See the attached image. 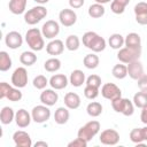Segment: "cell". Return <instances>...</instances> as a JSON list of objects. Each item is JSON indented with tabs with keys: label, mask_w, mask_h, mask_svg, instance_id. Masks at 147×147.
Masks as SVG:
<instances>
[{
	"label": "cell",
	"mask_w": 147,
	"mask_h": 147,
	"mask_svg": "<svg viewBox=\"0 0 147 147\" xmlns=\"http://www.w3.org/2000/svg\"><path fill=\"white\" fill-rule=\"evenodd\" d=\"M130 140L134 144H141L144 142V137H142V132H141V127H136L133 130H131L130 132Z\"/></svg>",
	"instance_id": "8d00e7d4"
},
{
	"label": "cell",
	"mask_w": 147,
	"mask_h": 147,
	"mask_svg": "<svg viewBox=\"0 0 147 147\" xmlns=\"http://www.w3.org/2000/svg\"><path fill=\"white\" fill-rule=\"evenodd\" d=\"M85 0H69V6L74 9H78L80 7H83Z\"/></svg>",
	"instance_id": "7dc6e473"
},
{
	"label": "cell",
	"mask_w": 147,
	"mask_h": 147,
	"mask_svg": "<svg viewBox=\"0 0 147 147\" xmlns=\"http://www.w3.org/2000/svg\"><path fill=\"white\" fill-rule=\"evenodd\" d=\"M31 116H32V121L36 123H45L51 117V110L48 108V106L46 105H38L36 107L32 108L31 110Z\"/></svg>",
	"instance_id": "8992f818"
},
{
	"label": "cell",
	"mask_w": 147,
	"mask_h": 147,
	"mask_svg": "<svg viewBox=\"0 0 147 147\" xmlns=\"http://www.w3.org/2000/svg\"><path fill=\"white\" fill-rule=\"evenodd\" d=\"M100 131V123L98 121H90L87 122L85 125H83L78 132H77V137L86 140L87 142L91 141Z\"/></svg>",
	"instance_id": "277c9868"
},
{
	"label": "cell",
	"mask_w": 147,
	"mask_h": 147,
	"mask_svg": "<svg viewBox=\"0 0 147 147\" xmlns=\"http://www.w3.org/2000/svg\"><path fill=\"white\" fill-rule=\"evenodd\" d=\"M134 113V103L133 101L123 98V105H122V111L121 114H123L124 116H131Z\"/></svg>",
	"instance_id": "e575fe53"
},
{
	"label": "cell",
	"mask_w": 147,
	"mask_h": 147,
	"mask_svg": "<svg viewBox=\"0 0 147 147\" xmlns=\"http://www.w3.org/2000/svg\"><path fill=\"white\" fill-rule=\"evenodd\" d=\"M31 121H32V116H31V114L28 110L22 108V109H18L16 111V114H15V122H16V125L18 127L24 129V127L29 126Z\"/></svg>",
	"instance_id": "9a60e30c"
},
{
	"label": "cell",
	"mask_w": 147,
	"mask_h": 147,
	"mask_svg": "<svg viewBox=\"0 0 147 147\" xmlns=\"http://www.w3.org/2000/svg\"><path fill=\"white\" fill-rule=\"evenodd\" d=\"M11 65H13V62H11L9 54L5 51H1L0 52V70L7 71L11 68Z\"/></svg>",
	"instance_id": "1f68e13d"
},
{
	"label": "cell",
	"mask_w": 147,
	"mask_h": 147,
	"mask_svg": "<svg viewBox=\"0 0 147 147\" xmlns=\"http://www.w3.org/2000/svg\"><path fill=\"white\" fill-rule=\"evenodd\" d=\"M101 95L107 99V100H114L116 98H119L122 96V91L121 88L115 85L114 83H106L102 85L101 87Z\"/></svg>",
	"instance_id": "30bf717a"
},
{
	"label": "cell",
	"mask_w": 147,
	"mask_h": 147,
	"mask_svg": "<svg viewBox=\"0 0 147 147\" xmlns=\"http://www.w3.org/2000/svg\"><path fill=\"white\" fill-rule=\"evenodd\" d=\"M133 10H134V14L136 15H140V14L147 13V2H144V1L138 2L134 6V9Z\"/></svg>",
	"instance_id": "b9f144b4"
},
{
	"label": "cell",
	"mask_w": 147,
	"mask_h": 147,
	"mask_svg": "<svg viewBox=\"0 0 147 147\" xmlns=\"http://www.w3.org/2000/svg\"><path fill=\"white\" fill-rule=\"evenodd\" d=\"M47 147L48 146V144L46 142V141H37L36 144H34V147Z\"/></svg>",
	"instance_id": "f907efd6"
},
{
	"label": "cell",
	"mask_w": 147,
	"mask_h": 147,
	"mask_svg": "<svg viewBox=\"0 0 147 147\" xmlns=\"http://www.w3.org/2000/svg\"><path fill=\"white\" fill-rule=\"evenodd\" d=\"M138 87L140 88V91L147 92V75L144 74V75L138 79Z\"/></svg>",
	"instance_id": "f6af8a7d"
},
{
	"label": "cell",
	"mask_w": 147,
	"mask_h": 147,
	"mask_svg": "<svg viewBox=\"0 0 147 147\" xmlns=\"http://www.w3.org/2000/svg\"><path fill=\"white\" fill-rule=\"evenodd\" d=\"M86 111L91 117H98L102 114V105L96 101H92L87 105Z\"/></svg>",
	"instance_id": "f1b7e54d"
},
{
	"label": "cell",
	"mask_w": 147,
	"mask_h": 147,
	"mask_svg": "<svg viewBox=\"0 0 147 147\" xmlns=\"http://www.w3.org/2000/svg\"><path fill=\"white\" fill-rule=\"evenodd\" d=\"M46 16H47L46 7H44L42 5H39L36 7H32L31 9H29L28 11L24 13V21L29 25H34V24L39 23Z\"/></svg>",
	"instance_id": "3957f363"
},
{
	"label": "cell",
	"mask_w": 147,
	"mask_h": 147,
	"mask_svg": "<svg viewBox=\"0 0 147 147\" xmlns=\"http://www.w3.org/2000/svg\"><path fill=\"white\" fill-rule=\"evenodd\" d=\"M32 84L37 90H44L47 86V84H49V80L44 75H38L33 78Z\"/></svg>",
	"instance_id": "d590c367"
},
{
	"label": "cell",
	"mask_w": 147,
	"mask_h": 147,
	"mask_svg": "<svg viewBox=\"0 0 147 147\" xmlns=\"http://www.w3.org/2000/svg\"><path fill=\"white\" fill-rule=\"evenodd\" d=\"M136 21L140 25H147V13H144V14H140V15H136Z\"/></svg>",
	"instance_id": "bcb514c9"
},
{
	"label": "cell",
	"mask_w": 147,
	"mask_h": 147,
	"mask_svg": "<svg viewBox=\"0 0 147 147\" xmlns=\"http://www.w3.org/2000/svg\"><path fill=\"white\" fill-rule=\"evenodd\" d=\"M41 33L46 39H54L60 33V25L54 20L46 21L41 26Z\"/></svg>",
	"instance_id": "ba28073f"
},
{
	"label": "cell",
	"mask_w": 147,
	"mask_h": 147,
	"mask_svg": "<svg viewBox=\"0 0 147 147\" xmlns=\"http://www.w3.org/2000/svg\"><path fill=\"white\" fill-rule=\"evenodd\" d=\"M111 74L117 79H124L127 76V67L125 64H119L118 63V64L114 65V68L111 70Z\"/></svg>",
	"instance_id": "836d02e7"
},
{
	"label": "cell",
	"mask_w": 147,
	"mask_h": 147,
	"mask_svg": "<svg viewBox=\"0 0 147 147\" xmlns=\"http://www.w3.org/2000/svg\"><path fill=\"white\" fill-rule=\"evenodd\" d=\"M64 105L69 109H77L80 106V96L75 92H68L64 95Z\"/></svg>",
	"instance_id": "d6986e66"
},
{
	"label": "cell",
	"mask_w": 147,
	"mask_h": 147,
	"mask_svg": "<svg viewBox=\"0 0 147 147\" xmlns=\"http://www.w3.org/2000/svg\"><path fill=\"white\" fill-rule=\"evenodd\" d=\"M85 82H86L85 74H84L82 70L76 69V70H74V71L70 74L69 83H70L72 86H75V87H80Z\"/></svg>",
	"instance_id": "44dd1931"
},
{
	"label": "cell",
	"mask_w": 147,
	"mask_h": 147,
	"mask_svg": "<svg viewBox=\"0 0 147 147\" xmlns=\"http://www.w3.org/2000/svg\"><path fill=\"white\" fill-rule=\"evenodd\" d=\"M11 84L15 87L23 88L28 84V71L24 67H18L11 74Z\"/></svg>",
	"instance_id": "52a82bcc"
},
{
	"label": "cell",
	"mask_w": 147,
	"mask_h": 147,
	"mask_svg": "<svg viewBox=\"0 0 147 147\" xmlns=\"http://www.w3.org/2000/svg\"><path fill=\"white\" fill-rule=\"evenodd\" d=\"M86 146H87V141L79 137H77L76 139H74L68 144V147H86Z\"/></svg>",
	"instance_id": "60d3db41"
},
{
	"label": "cell",
	"mask_w": 147,
	"mask_h": 147,
	"mask_svg": "<svg viewBox=\"0 0 147 147\" xmlns=\"http://www.w3.org/2000/svg\"><path fill=\"white\" fill-rule=\"evenodd\" d=\"M5 44L10 49H17L23 44V37L17 31H10L5 37Z\"/></svg>",
	"instance_id": "7c38bea8"
},
{
	"label": "cell",
	"mask_w": 147,
	"mask_h": 147,
	"mask_svg": "<svg viewBox=\"0 0 147 147\" xmlns=\"http://www.w3.org/2000/svg\"><path fill=\"white\" fill-rule=\"evenodd\" d=\"M13 140L17 147H31L32 146V140H31L30 134L23 130H18L14 132Z\"/></svg>",
	"instance_id": "4fadbf2b"
},
{
	"label": "cell",
	"mask_w": 147,
	"mask_h": 147,
	"mask_svg": "<svg viewBox=\"0 0 147 147\" xmlns=\"http://www.w3.org/2000/svg\"><path fill=\"white\" fill-rule=\"evenodd\" d=\"M124 42L125 38L121 33H113L108 39V44L113 49H121L124 46Z\"/></svg>",
	"instance_id": "484cf974"
},
{
	"label": "cell",
	"mask_w": 147,
	"mask_h": 147,
	"mask_svg": "<svg viewBox=\"0 0 147 147\" xmlns=\"http://www.w3.org/2000/svg\"><path fill=\"white\" fill-rule=\"evenodd\" d=\"M141 109L142 110H141V114H140V119H141V122L144 124L147 125V105L144 108H141Z\"/></svg>",
	"instance_id": "c3c4849f"
},
{
	"label": "cell",
	"mask_w": 147,
	"mask_h": 147,
	"mask_svg": "<svg viewBox=\"0 0 147 147\" xmlns=\"http://www.w3.org/2000/svg\"><path fill=\"white\" fill-rule=\"evenodd\" d=\"M44 68L48 72H55V71L60 70V68H61V61L57 57H51V59H48V60L45 61Z\"/></svg>",
	"instance_id": "f546056e"
},
{
	"label": "cell",
	"mask_w": 147,
	"mask_h": 147,
	"mask_svg": "<svg viewBox=\"0 0 147 147\" xmlns=\"http://www.w3.org/2000/svg\"><path fill=\"white\" fill-rule=\"evenodd\" d=\"M113 1H115V2L119 3V5H121V6H123V7H126V6L130 3V0H113Z\"/></svg>",
	"instance_id": "681fc988"
},
{
	"label": "cell",
	"mask_w": 147,
	"mask_h": 147,
	"mask_svg": "<svg viewBox=\"0 0 147 147\" xmlns=\"http://www.w3.org/2000/svg\"><path fill=\"white\" fill-rule=\"evenodd\" d=\"M87 13H88L90 17H92V18H100V17H102L105 15L106 9H105L103 5L95 2V3H93V5H91L88 7Z\"/></svg>",
	"instance_id": "d4e9b609"
},
{
	"label": "cell",
	"mask_w": 147,
	"mask_h": 147,
	"mask_svg": "<svg viewBox=\"0 0 147 147\" xmlns=\"http://www.w3.org/2000/svg\"><path fill=\"white\" fill-rule=\"evenodd\" d=\"M64 51V44L60 39H52L47 45H46V52L49 55H60Z\"/></svg>",
	"instance_id": "e0dca14e"
},
{
	"label": "cell",
	"mask_w": 147,
	"mask_h": 147,
	"mask_svg": "<svg viewBox=\"0 0 147 147\" xmlns=\"http://www.w3.org/2000/svg\"><path fill=\"white\" fill-rule=\"evenodd\" d=\"M99 139H100V142L103 145L114 146V145H117L119 141V133L114 129H107L100 133Z\"/></svg>",
	"instance_id": "9c48e42d"
},
{
	"label": "cell",
	"mask_w": 147,
	"mask_h": 147,
	"mask_svg": "<svg viewBox=\"0 0 147 147\" xmlns=\"http://www.w3.org/2000/svg\"><path fill=\"white\" fill-rule=\"evenodd\" d=\"M133 103L136 107L138 108H144L146 105H147V92L145 91H140V92H137L134 95H133Z\"/></svg>",
	"instance_id": "d6a6232c"
},
{
	"label": "cell",
	"mask_w": 147,
	"mask_h": 147,
	"mask_svg": "<svg viewBox=\"0 0 147 147\" xmlns=\"http://www.w3.org/2000/svg\"><path fill=\"white\" fill-rule=\"evenodd\" d=\"M141 132H142V137H144V140L147 141V126L145 127H141Z\"/></svg>",
	"instance_id": "816d5d0a"
},
{
	"label": "cell",
	"mask_w": 147,
	"mask_h": 147,
	"mask_svg": "<svg viewBox=\"0 0 147 147\" xmlns=\"http://www.w3.org/2000/svg\"><path fill=\"white\" fill-rule=\"evenodd\" d=\"M25 41H26L28 46L34 52H39L45 47V40H44V36L41 33V30H39L37 28H32L26 31Z\"/></svg>",
	"instance_id": "7a4b0ae2"
},
{
	"label": "cell",
	"mask_w": 147,
	"mask_h": 147,
	"mask_svg": "<svg viewBox=\"0 0 147 147\" xmlns=\"http://www.w3.org/2000/svg\"><path fill=\"white\" fill-rule=\"evenodd\" d=\"M22 96H23V94H22V92L20 91V88L18 87H10V90H9V92H8V94H7V99L9 100V101H13V102H16V101H20L21 99H22Z\"/></svg>",
	"instance_id": "74e56055"
},
{
	"label": "cell",
	"mask_w": 147,
	"mask_h": 147,
	"mask_svg": "<svg viewBox=\"0 0 147 147\" xmlns=\"http://www.w3.org/2000/svg\"><path fill=\"white\" fill-rule=\"evenodd\" d=\"M85 84L91 85V86H95V87H100L101 86V78L98 75H91L86 78Z\"/></svg>",
	"instance_id": "ab89813d"
},
{
	"label": "cell",
	"mask_w": 147,
	"mask_h": 147,
	"mask_svg": "<svg viewBox=\"0 0 147 147\" xmlns=\"http://www.w3.org/2000/svg\"><path fill=\"white\" fill-rule=\"evenodd\" d=\"M79 45H80V40H79L78 36L70 34V36L67 37V39H65V48L68 51H71V52L77 51L79 48Z\"/></svg>",
	"instance_id": "4dcf8cb0"
},
{
	"label": "cell",
	"mask_w": 147,
	"mask_h": 147,
	"mask_svg": "<svg viewBox=\"0 0 147 147\" xmlns=\"http://www.w3.org/2000/svg\"><path fill=\"white\" fill-rule=\"evenodd\" d=\"M33 1H34V2H37V3H39V5H42V6H44V5H45V3H47L49 0H33Z\"/></svg>",
	"instance_id": "f5cc1de1"
},
{
	"label": "cell",
	"mask_w": 147,
	"mask_h": 147,
	"mask_svg": "<svg viewBox=\"0 0 147 147\" xmlns=\"http://www.w3.org/2000/svg\"><path fill=\"white\" fill-rule=\"evenodd\" d=\"M99 56L94 53H91V54H87L84 56L83 59V64L85 65V68L87 69H95L98 65H99Z\"/></svg>",
	"instance_id": "83f0119b"
},
{
	"label": "cell",
	"mask_w": 147,
	"mask_h": 147,
	"mask_svg": "<svg viewBox=\"0 0 147 147\" xmlns=\"http://www.w3.org/2000/svg\"><path fill=\"white\" fill-rule=\"evenodd\" d=\"M83 45L91 49L94 53H99L105 51L106 48V40L105 38H102L101 36H99L96 32L94 31H87L83 34Z\"/></svg>",
	"instance_id": "6da1fadb"
},
{
	"label": "cell",
	"mask_w": 147,
	"mask_h": 147,
	"mask_svg": "<svg viewBox=\"0 0 147 147\" xmlns=\"http://www.w3.org/2000/svg\"><path fill=\"white\" fill-rule=\"evenodd\" d=\"M126 67H127V75L130 76V78L134 80H138L144 75V67L139 60L127 63Z\"/></svg>",
	"instance_id": "2e32d148"
},
{
	"label": "cell",
	"mask_w": 147,
	"mask_h": 147,
	"mask_svg": "<svg viewBox=\"0 0 147 147\" xmlns=\"http://www.w3.org/2000/svg\"><path fill=\"white\" fill-rule=\"evenodd\" d=\"M68 109L69 108H67V107H59L55 110V113H54V121H55L56 124L63 125V124H65L69 121L70 113H69Z\"/></svg>",
	"instance_id": "ffe728a7"
},
{
	"label": "cell",
	"mask_w": 147,
	"mask_h": 147,
	"mask_svg": "<svg viewBox=\"0 0 147 147\" xmlns=\"http://www.w3.org/2000/svg\"><path fill=\"white\" fill-rule=\"evenodd\" d=\"M26 1L28 0H9L8 8L9 10L15 15H21L25 13L26 8Z\"/></svg>",
	"instance_id": "7402d4cb"
},
{
	"label": "cell",
	"mask_w": 147,
	"mask_h": 147,
	"mask_svg": "<svg viewBox=\"0 0 147 147\" xmlns=\"http://www.w3.org/2000/svg\"><path fill=\"white\" fill-rule=\"evenodd\" d=\"M124 46L130 47V48H141V38H140V36L136 32L127 33V36L125 37Z\"/></svg>",
	"instance_id": "cb8c5ba5"
},
{
	"label": "cell",
	"mask_w": 147,
	"mask_h": 147,
	"mask_svg": "<svg viewBox=\"0 0 147 147\" xmlns=\"http://www.w3.org/2000/svg\"><path fill=\"white\" fill-rule=\"evenodd\" d=\"M10 87L11 86L6 82H1L0 83V99L7 98V94H8L9 90H10Z\"/></svg>",
	"instance_id": "7bdbcfd3"
},
{
	"label": "cell",
	"mask_w": 147,
	"mask_h": 147,
	"mask_svg": "<svg viewBox=\"0 0 147 147\" xmlns=\"http://www.w3.org/2000/svg\"><path fill=\"white\" fill-rule=\"evenodd\" d=\"M39 99H40L42 105H46V106L51 107V106H54L57 102L59 94H57V92L54 91V88H46L40 93Z\"/></svg>",
	"instance_id": "5bb4252c"
},
{
	"label": "cell",
	"mask_w": 147,
	"mask_h": 147,
	"mask_svg": "<svg viewBox=\"0 0 147 147\" xmlns=\"http://www.w3.org/2000/svg\"><path fill=\"white\" fill-rule=\"evenodd\" d=\"M68 83V78L63 74H56L49 78V85L54 90H63L67 87Z\"/></svg>",
	"instance_id": "ac0fdd59"
},
{
	"label": "cell",
	"mask_w": 147,
	"mask_h": 147,
	"mask_svg": "<svg viewBox=\"0 0 147 147\" xmlns=\"http://www.w3.org/2000/svg\"><path fill=\"white\" fill-rule=\"evenodd\" d=\"M95 2H98V3H101V5H105V3H108V2H110L111 0H94Z\"/></svg>",
	"instance_id": "db71d44e"
},
{
	"label": "cell",
	"mask_w": 147,
	"mask_h": 147,
	"mask_svg": "<svg viewBox=\"0 0 147 147\" xmlns=\"http://www.w3.org/2000/svg\"><path fill=\"white\" fill-rule=\"evenodd\" d=\"M141 54V48H130V47H122L121 49H118L117 53V59L119 62L122 63H130L133 62L136 60H139Z\"/></svg>",
	"instance_id": "5b68a950"
},
{
	"label": "cell",
	"mask_w": 147,
	"mask_h": 147,
	"mask_svg": "<svg viewBox=\"0 0 147 147\" xmlns=\"http://www.w3.org/2000/svg\"><path fill=\"white\" fill-rule=\"evenodd\" d=\"M15 111L11 107H8V106H5L2 107L1 109V113H0V121L3 125H8L10 124L14 119H15Z\"/></svg>",
	"instance_id": "603a6c76"
},
{
	"label": "cell",
	"mask_w": 147,
	"mask_h": 147,
	"mask_svg": "<svg viewBox=\"0 0 147 147\" xmlns=\"http://www.w3.org/2000/svg\"><path fill=\"white\" fill-rule=\"evenodd\" d=\"M20 62L25 67H30L37 62V55L31 51H25L20 55Z\"/></svg>",
	"instance_id": "4316f807"
},
{
	"label": "cell",
	"mask_w": 147,
	"mask_h": 147,
	"mask_svg": "<svg viewBox=\"0 0 147 147\" xmlns=\"http://www.w3.org/2000/svg\"><path fill=\"white\" fill-rule=\"evenodd\" d=\"M84 95H85V98H87L90 100H93V99L98 98V95H99V87L86 85L85 88H84Z\"/></svg>",
	"instance_id": "f35d334b"
},
{
	"label": "cell",
	"mask_w": 147,
	"mask_h": 147,
	"mask_svg": "<svg viewBox=\"0 0 147 147\" xmlns=\"http://www.w3.org/2000/svg\"><path fill=\"white\" fill-rule=\"evenodd\" d=\"M59 21L62 25L69 28L77 22V14L69 8H64L59 13Z\"/></svg>",
	"instance_id": "8fae6325"
},
{
	"label": "cell",
	"mask_w": 147,
	"mask_h": 147,
	"mask_svg": "<svg viewBox=\"0 0 147 147\" xmlns=\"http://www.w3.org/2000/svg\"><path fill=\"white\" fill-rule=\"evenodd\" d=\"M110 10L114 14H123L124 10H125V7L121 6L119 3L115 2V1H111V3H110Z\"/></svg>",
	"instance_id": "ee69618b"
}]
</instances>
